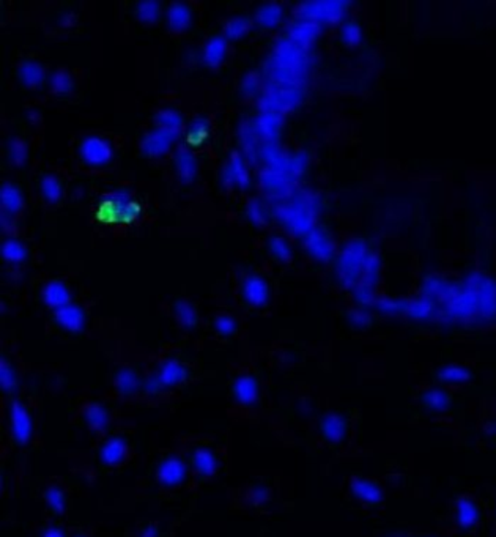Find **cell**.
I'll list each match as a JSON object with an SVG mask.
<instances>
[{
    "instance_id": "obj_5",
    "label": "cell",
    "mask_w": 496,
    "mask_h": 537,
    "mask_svg": "<svg viewBox=\"0 0 496 537\" xmlns=\"http://www.w3.org/2000/svg\"><path fill=\"white\" fill-rule=\"evenodd\" d=\"M128 455V444L121 436H114L103 444L101 460L106 465L119 466L123 464Z\"/></svg>"
},
{
    "instance_id": "obj_3",
    "label": "cell",
    "mask_w": 496,
    "mask_h": 537,
    "mask_svg": "<svg viewBox=\"0 0 496 537\" xmlns=\"http://www.w3.org/2000/svg\"><path fill=\"white\" fill-rule=\"evenodd\" d=\"M259 381L250 375H241L234 380L230 386V394L236 402L244 406H250L259 399Z\"/></svg>"
},
{
    "instance_id": "obj_7",
    "label": "cell",
    "mask_w": 496,
    "mask_h": 537,
    "mask_svg": "<svg viewBox=\"0 0 496 537\" xmlns=\"http://www.w3.org/2000/svg\"><path fill=\"white\" fill-rule=\"evenodd\" d=\"M85 418H87V422L91 429L103 430L107 425L109 413L106 411V409H104L103 405L93 404V405L89 406L87 411H85Z\"/></svg>"
},
{
    "instance_id": "obj_13",
    "label": "cell",
    "mask_w": 496,
    "mask_h": 537,
    "mask_svg": "<svg viewBox=\"0 0 496 537\" xmlns=\"http://www.w3.org/2000/svg\"><path fill=\"white\" fill-rule=\"evenodd\" d=\"M77 537H85V536H84V534H79V536H77Z\"/></svg>"
},
{
    "instance_id": "obj_12",
    "label": "cell",
    "mask_w": 496,
    "mask_h": 537,
    "mask_svg": "<svg viewBox=\"0 0 496 537\" xmlns=\"http://www.w3.org/2000/svg\"><path fill=\"white\" fill-rule=\"evenodd\" d=\"M43 537H65L63 533L57 528H49L45 534H43Z\"/></svg>"
},
{
    "instance_id": "obj_6",
    "label": "cell",
    "mask_w": 496,
    "mask_h": 537,
    "mask_svg": "<svg viewBox=\"0 0 496 537\" xmlns=\"http://www.w3.org/2000/svg\"><path fill=\"white\" fill-rule=\"evenodd\" d=\"M183 375H185V370H183L180 364H175V362L165 364L164 369L158 375V386L161 388L175 386L176 383L181 381Z\"/></svg>"
},
{
    "instance_id": "obj_1",
    "label": "cell",
    "mask_w": 496,
    "mask_h": 537,
    "mask_svg": "<svg viewBox=\"0 0 496 537\" xmlns=\"http://www.w3.org/2000/svg\"><path fill=\"white\" fill-rule=\"evenodd\" d=\"M8 427H10V436L16 446H22V444L29 443L33 434V419L32 415L26 405L22 402L10 404L8 410Z\"/></svg>"
},
{
    "instance_id": "obj_9",
    "label": "cell",
    "mask_w": 496,
    "mask_h": 537,
    "mask_svg": "<svg viewBox=\"0 0 496 537\" xmlns=\"http://www.w3.org/2000/svg\"><path fill=\"white\" fill-rule=\"evenodd\" d=\"M2 388L5 392H13L16 388V378L13 369H10L8 362L3 361L2 364Z\"/></svg>"
},
{
    "instance_id": "obj_2",
    "label": "cell",
    "mask_w": 496,
    "mask_h": 537,
    "mask_svg": "<svg viewBox=\"0 0 496 537\" xmlns=\"http://www.w3.org/2000/svg\"><path fill=\"white\" fill-rule=\"evenodd\" d=\"M156 479L163 487L181 485L186 479V466L179 457H165L156 468Z\"/></svg>"
},
{
    "instance_id": "obj_4",
    "label": "cell",
    "mask_w": 496,
    "mask_h": 537,
    "mask_svg": "<svg viewBox=\"0 0 496 537\" xmlns=\"http://www.w3.org/2000/svg\"><path fill=\"white\" fill-rule=\"evenodd\" d=\"M189 464L199 476H211L218 470V455L208 448H197L189 457Z\"/></svg>"
},
{
    "instance_id": "obj_11",
    "label": "cell",
    "mask_w": 496,
    "mask_h": 537,
    "mask_svg": "<svg viewBox=\"0 0 496 537\" xmlns=\"http://www.w3.org/2000/svg\"><path fill=\"white\" fill-rule=\"evenodd\" d=\"M216 330L220 336H232L235 332V323L230 318H219L216 323Z\"/></svg>"
},
{
    "instance_id": "obj_10",
    "label": "cell",
    "mask_w": 496,
    "mask_h": 537,
    "mask_svg": "<svg viewBox=\"0 0 496 537\" xmlns=\"http://www.w3.org/2000/svg\"><path fill=\"white\" fill-rule=\"evenodd\" d=\"M60 322H62V325H65L68 330L76 331L81 328L82 317L77 316L76 311H70V312H63L62 316H60Z\"/></svg>"
},
{
    "instance_id": "obj_8",
    "label": "cell",
    "mask_w": 496,
    "mask_h": 537,
    "mask_svg": "<svg viewBox=\"0 0 496 537\" xmlns=\"http://www.w3.org/2000/svg\"><path fill=\"white\" fill-rule=\"evenodd\" d=\"M45 499L47 503V508L51 509L52 514H60V512H63L65 504H66V495L62 489H59V487H51V489L46 490Z\"/></svg>"
}]
</instances>
